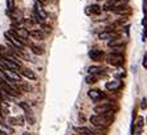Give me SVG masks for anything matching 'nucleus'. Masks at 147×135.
Instances as JSON below:
<instances>
[{"label":"nucleus","mask_w":147,"mask_h":135,"mask_svg":"<svg viewBox=\"0 0 147 135\" xmlns=\"http://www.w3.org/2000/svg\"><path fill=\"white\" fill-rule=\"evenodd\" d=\"M34 12H36L44 21L47 20V17H48V13H47V11H45L44 5H42V3H41L40 0H36V1H34Z\"/></svg>","instance_id":"10"},{"label":"nucleus","mask_w":147,"mask_h":135,"mask_svg":"<svg viewBox=\"0 0 147 135\" xmlns=\"http://www.w3.org/2000/svg\"><path fill=\"white\" fill-rule=\"evenodd\" d=\"M142 65H143V68L147 70V52L144 53V56H143V62H142Z\"/></svg>","instance_id":"23"},{"label":"nucleus","mask_w":147,"mask_h":135,"mask_svg":"<svg viewBox=\"0 0 147 135\" xmlns=\"http://www.w3.org/2000/svg\"><path fill=\"white\" fill-rule=\"evenodd\" d=\"M118 1H122V3H126V1H129V0H118Z\"/></svg>","instance_id":"24"},{"label":"nucleus","mask_w":147,"mask_h":135,"mask_svg":"<svg viewBox=\"0 0 147 135\" xmlns=\"http://www.w3.org/2000/svg\"><path fill=\"white\" fill-rule=\"evenodd\" d=\"M29 37L34 40H44V33L41 29H29Z\"/></svg>","instance_id":"17"},{"label":"nucleus","mask_w":147,"mask_h":135,"mask_svg":"<svg viewBox=\"0 0 147 135\" xmlns=\"http://www.w3.org/2000/svg\"><path fill=\"white\" fill-rule=\"evenodd\" d=\"M88 97H89L93 102H99V101H102L106 95L98 89H90L89 91H88Z\"/></svg>","instance_id":"8"},{"label":"nucleus","mask_w":147,"mask_h":135,"mask_svg":"<svg viewBox=\"0 0 147 135\" xmlns=\"http://www.w3.org/2000/svg\"><path fill=\"white\" fill-rule=\"evenodd\" d=\"M106 61L109 65H113V66H123L125 64V56L122 53H114V52H110L109 54L106 56Z\"/></svg>","instance_id":"3"},{"label":"nucleus","mask_w":147,"mask_h":135,"mask_svg":"<svg viewBox=\"0 0 147 135\" xmlns=\"http://www.w3.org/2000/svg\"><path fill=\"white\" fill-rule=\"evenodd\" d=\"M24 135H32V134H29V132H24Z\"/></svg>","instance_id":"25"},{"label":"nucleus","mask_w":147,"mask_h":135,"mask_svg":"<svg viewBox=\"0 0 147 135\" xmlns=\"http://www.w3.org/2000/svg\"><path fill=\"white\" fill-rule=\"evenodd\" d=\"M97 1H102V0H97Z\"/></svg>","instance_id":"27"},{"label":"nucleus","mask_w":147,"mask_h":135,"mask_svg":"<svg viewBox=\"0 0 147 135\" xmlns=\"http://www.w3.org/2000/svg\"><path fill=\"white\" fill-rule=\"evenodd\" d=\"M114 113L115 111H109L105 114H94L90 117V123L94 127H99V128H105L106 130L111 123L114 122Z\"/></svg>","instance_id":"1"},{"label":"nucleus","mask_w":147,"mask_h":135,"mask_svg":"<svg viewBox=\"0 0 147 135\" xmlns=\"http://www.w3.org/2000/svg\"><path fill=\"white\" fill-rule=\"evenodd\" d=\"M109 111H115V106L113 105V102H105V103H99L94 107V113L96 114H105Z\"/></svg>","instance_id":"6"},{"label":"nucleus","mask_w":147,"mask_h":135,"mask_svg":"<svg viewBox=\"0 0 147 135\" xmlns=\"http://www.w3.org/2000/svg\"><path fill=\"white\" fill-rule=\"evenodd\" d=\"M121 87H122L121 80H114V81H110V82H106V89L110 90V91H117Z\"/></svg>","instance_id":"15"},{"label":"nucleus","mask_w":147,"mask_h":135,"mask_svg":"<svg viewBox=\"0 0 147 135\" xmlns=\"http://www.w3.org/2000/svg\"><path fill=\"white\" fill-rule=\"evenodd\" d=\"M88 72H89L90 74H97V76L101 77V76H105L107 70L105 69V68H102V66H89Z\"/></svg>","instance_id":"16"},{"label":"nucleus","mask_w":147,"mask_h":135,"mask_svg":"<svg viewBox=\"0 0 147 135\" xmlns=\"http://www.w3.org/2000/svg\"><path fill=\"white\" fill-rule=\"evenodd\" d=\"M0 72H3V74H5L8 80L12 81L13 83L21 82V74L20 73L15 72V70H12V69H7V68H4V66H1V65H0Z\"/></svg>","instance_id":"5"},{"label":"nucleus","mask_w":147,"mask_h":135,"mask_svg":"<svg viewBox=\"0 0 147 135\" xmlns=\"http://www.w3.org/2000/svg\"><path fill=\"white\" fill-rule=\"evenodd\" d=\"M146 125H147V118H146Z\"/></svg>","instance_id":"26"},{"label":"nucleus","mask_w":147,"mask_h":135,"mask_svg":"<svg viewBox=\"0 0 147 135\" xmlns=\"http://www.w3.org/2000/svg\"><path fill=\"white\" fill-rule=\"evenodd\" d=\"M119 37V35H118V32L117 31H109V29H105L103 32H101L98 35V38L99 40H105V41H111V40H114V38Z\"/></svg>","instance_id":"7"},{"label":"nucleus","mask_w":147,"mask_h":135,"mask_svg":"<svg viewBox=\"0 0 147 135\" xmlns=\"http://www.w3.org/2000/svg\"><path fill=\"white\" fill-rule=\"evenodd\" d=\"M15 9H16L15 8V0H7V13H9Z\"/></svg>","instance_id":"21"},{"label":"nucleus","mask_w":147,"mask_h":135,"mask_svg":"<svg viewBox=\"0 0 147 135\" xmlns=\"http://www.w3.org/2000/svg\"><path fill=\"white\" fill-rule=\"evenodd\" d=\"M103 8L98 4H92V5H88L85 9V13L89 15V16H99V15L102 13Z\"/></svg>","instance_id":"9"},{"label":"nucleus","mask_w":147,"mask_h":135,"mask_svg":"<svg viewBox=\"0 0 147 135\" xmlns=\"http://www.w3.org/2000/svg\"><path fill=\"white\" fill-rule=\"evenodd\" d=\"M74 130L80 135H98L92 127H86V126H84V127H74Z\"/></svg>","instance_id":"13"},{"label":"nucleus","mask_w":147,"mask_h":135,"mask_svg":"<svg viewBox=\"0 0 147 135\" xmlns=\"http://www.w3.org/2000/svg\"><path fill=\"white\" fill-rule=\"evenodd\" d=\"M20 74H21V77H25V78H28V80H36V78H37L36 74H34L31 69H21Z\"/></svg>","instance_id":"18"},{"label":"nucleus","mask_w":147,"mask_h":135,"mask_svg":"<svg viewBox=\"0 0 147 135\" xmlns=\"http://www.w3.org/2000/svg\"><path fill=\"white\" fill-rule=\"evenodd\" d=\"M98 78H99V76H97V74H90L89 73L85 78V82L89 83V85H93V83H96L97 81H98Z\"/></svg>","instance_id":"19"},{"label":"nucleus","mask_w":147,"mask_h":135,"mask_svg":"<svg viewBox=\"0 0 147 135\" xmlns=\"http://www.w3.org/2000/svg\"><path fill=\"white\" fill-rule=\"evenodd\" d=\"M4 36H5V38L8 40V42L12 45V48H13V49H20V50H24L25 46H27V42L23 41L20 37H17V36L15 35L12 31L5 32V33H4Z\"/></svg>","instance_id":"2"},{"label":"nucleus","mask_w":147,"mask_h":135,"mask_svg":"<svg viewBox=\"0 0 147 135\" xmlns=\"http://www.w3.org/2000/svg\"><path fill=\"white\" fill-rule=\"evenodd\" d=\"M140 109H142V110H146L147 109V99L146 98H142V101H140Z\"/></svg>","instance_id":"22"},{"label":"nucleus","mask_w":147,"mask_h":135,"mask_svg":"<svg viewBox=\"0 0 147 135\" xmlns=\"http://www.w3.org/2000/svg\"><path fill=\"white\" fill-rule=\"evenodd\" d=\"M20 107L24 110V118L25 121L28 122V125H34L36 123V117H34L33 111H32V107L27 102H20Z\"/></svg>","instance_id":"4"},{"label":"nucleus","mask_w":147,"mask_h":135,"mask_svg":"<svg viewBox=\"0 0 147 135\" xmlns=\"http://www.w3.org/2000/svg\"><path fill=\"white\" fill-rule=\"evenodd\" d=\"M7 123L9 126H24V118L23 117H7Z\"/></svg>","instance_id":"14"},{"label":"nucleus","mask_w":147,"mask_h":135,"mask_svg":"<svg viewBox=\"0 0 147 135\" xmlns=\"http://www.w3.org/2000/svg\"><path fill=\"white\" fill-rule=\"evenodd\" d=\"M29 48H31V50L34 53V54H38V56H41L42 53H44V50H42V48H40V46H37V45H34V44H31L29 42Z\"/></svg>","instance_id":"20"},{"label":"nucleus","mask_w":147,"mask_h":135,"mask_svg":"<svg viewBox=\"0 0 147 135\" xmlns=\"http://www.w3.org/2000/svg\"><path fill=\"white\" fill-rule=\"evenodd\" d=\"M89 57L92 61H101V60L105 57V53H103V50H101V49L93 48L89 50Z\"/></svg>","instance_id":"12"},{"label":"nucleus","mask_w":147,"mask_h":135,"mask_svg":"<svg viewBox=\"0 0 147 135\" xmlns=\"http://www.w3.org/2000/svg\"><path fill=\"white\" fill-rule=\"evenodd\" d=\"M111 12L115 13V15H121V16H126V15L131 13V8L129 7V5H126L125 3H122V4H119L118 7L114 8Z\"/></svg>","instance_id":"11"}]
</instances>
